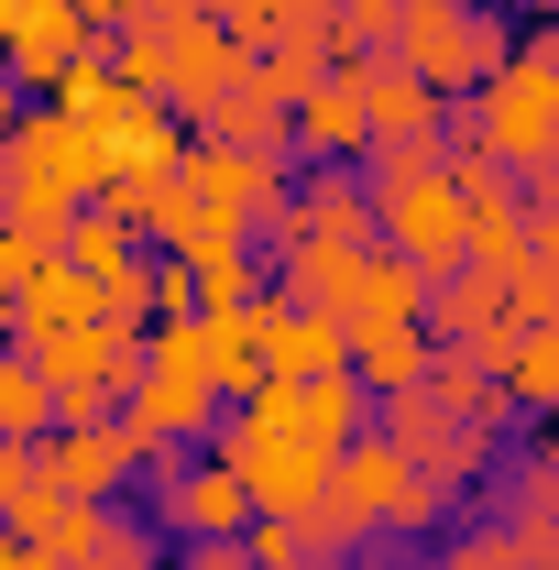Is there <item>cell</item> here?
Masks as SVG:
<instances>
[{
    "mask_svg": "<svg viewBox=\"0 0 559 570\" xmlns=\"http://www.w3.org/2000/svg\"><path fill=\"white\" fill-rule=\"evenodd\" d=\"M472 142H483L504 176H538L559 154V22H538V33L472 88Z\"/></svg>",
    "mask_w": 559,
    "mask_h": 570,
    "instance_id": "6da1fadb",
    "label": "cell"
},
{
    "mask_svg": "<svg viewBox=\"0 0 559 570\" xmlns=\"http://www.w3.org/2000/svg\"><path fill=\"white\" fill-rule=\"evenodd\" d=\"M384 56L418 77L428 99H472L516 45H504V11H483V0H406V22H395Z\"/></svg>",
    "mask_w": 559,
    "mask_h": 570,
    "instance_id": "7a4b0ae2",
    "label": "cell"
},
{
    "mask_svg": "<svg viewBox=\"0 0 559 570\" xmlns=\"http://www.w3.org/2000/svg\"><path fill=\"white\" fill-rule=\"evenodd\" d=\"M384 439H395V450L418 461L428 483H450V494L493 472V428H483V417H461V406H450V395H428V384L384 395Z\"/></svg>",
    "mask_w": 559,
    "mask_h": 570,
    "instance_id": "3957f363",
    "label": "cell"
},
{
    "mask_svg": "<svg viewBox=\"0 0 559 570\" xmlns=\"http://www.w3.org/2000/svg\"><path fill=\"white\" fill-rule=\"evenodd\" d=\"M176 187L198 198L209 219H231V230H264V219L285 209V154H231V142H187L176 154Z\"/></svg>",
    "mask_w": 559,
    "mask_h": 570,
    "instance_id": "277c9868",
    "label": "cell"
},
{
    "mask_svg": "<svg viewBox=\"0 0 559 570\" xmlns=\"http://www.w3.org/2000/svg\"><path fill=\"white\" fill-rule=\"evenodd\" d=\"M285 253H373V187L351 165H318L307 187H285V209L264 219Z\"/></svg>",
    "mask_w": 559,
    "mask_h": 570,
    "instance_id": "5b68a950",
    "label": "cell"
},
{
    "mask_svg": "<svg viewBox=\"0 0 559 570\" xmlns=\"http://www.w3.org/2000/svg\"><path fill=\"white\" fill-rule=\"evenodd\" d=\"M88 33H99V22H88L77 0H0V67H11V88L45 99L77 56H99Z\"/></svg>",
    "mask_w": 559,
    "mask_h": 570,
    "instance_id": "8992f818",
    "label": "cell"
},
{
    "mask_svg": "<svg viewBox=\"0 0 559 570\" xmlns=\"http://www.w3.org/2000/svg\"><path fill=\"white\" fill-rule=\"evenodd\" d=\"M242 67H253V56L219 33L209 11H187V22H154V88H143V99H165V110H209Z\"/></svg>",
    "mask_w": 559,
    "mask_h": 570,
    "instance_id": "52a82bcc",
    "label": "cell"
},
{
    "mask_svg": "<svg viewBox=\"0 0 559 570\" xmlns=\"http://www.w3.org/2000/svg\"><path fill=\"white\" fill-rule=\"evenodd\" d=\"M154 461L121 417H88V428H45V483L56 494H77V504H121L133 494V472Z\"/></svg>",
    "mask_w": 559,
    "mask_h": 570,
    "instance_id": "ba28073f",
    "label": "cell"
},
{
    "mask_svg": "<svg viewBox=\"0 0 559 570\" xmlns=\"http://www.w3.org/2000/svg\"><path fill=\"white\" fill-rule=\"evenodd\" d=\"M143 472L165 483V504H154V515H165L187 549H209V538H242V527H253V494H242V472H219V461H165V450H154Z\"/></svg>",
    "mask_w": 559,
    "mask_h": 570,
    "instance_id": "9c48e42d",
    "label": "cell"
},
{
    "mask_svg": "<svg viewBox=\"0 0 559 570\" xmlns=\"http://www.w3.org/2000/svg\"><path fill=\"white\" fill-rule=\"evenodd\" d=\"M121 428H133L143 450H198L219 428V384H198V373H133Z\"/></svg>",
    "mask_w": 559,
    "mask_h": 570,
    "instance_id": "30bf717a",
    "label": "cell"
},
{
    "mask_svg": "<svg viewBox=\"0 0 559 570\" xmlns=\"http://www.w3.org/2000/svg\"><path fill=\"white\" fill-rule=\"evenodd\" d=\"M253 307H264V384H318V373H351V330H341V318L285 307L275 285H264Z\"/></svg>",
    "mask_w": 559,
    "mask_h": 570,
    "instance_id": "8fae6325",
    "label": "cell"
},
{
    "mask_svg": "<svg viewBox=\"0 0 559 570\" xmlns=\"http://www.w3.org/2000/svg\"><path fill=\"white\" fill-rule=\"evenodd\" d=\"M285 154H307V165H362V154H373V121H362L351 67H330L296 110H285Z\"/></svg>",
    "mask_w": 559,
    "mask_h": 570,
    "instance_id": "7c38bea8",
    "label": "cell"
},
{
    "mask_svg": "<svg viewBox=\"0 0 559 570\" xmlns=\"http://www.w3.org/2000/svg\"><path fill=\"white\" fill-rule=\"evenodd\" d=\"M341 67H351V88H362V121H373V142H428V154H439V110H450V99H428V88L395 67V56H341Z\"/></svg>",
    "mask_w": 559,
    "mask_h": 570,
    "instance_id": "4fadbf2b",
    "label": "cell"
},
{
    "mask_svg": "<svg viewBox=\"0 0 559 570\" xmlns=\"http://www.w3.org/2000/svg\"><path fill=\"white\" fill-rule=\"evenodd\" d=\"M341 330H428V275L395 264L384 242L351 264V296H341Z\"/></svg>",
    "mask_w": 559,
    "mask_h": 570,
    "instance_id": "5bb4252c",
    "label": "cell"
},
{
    "mask_svg": "<svg viewBox=\"0 0 559 570\" xmlns=\"http://www.w3.org/2000/svg\"><path fill=\"white\" fill-rule=\"evenodd\" d=\"M493 330H516V307H504V275L461 264V275L428 285V341H439V352H472V341H493Z\"/></svg>",
    "mask_w": 559,
    "mask_h": 570,
    "instance_id": "9a60e30c",
    "label": "cell"
},
{
    "mask_svg": "<svg viewBox=\"0 0 559 570\" xmlns=\"http://www.w3.org/2000/svg\"><path fill=\"white\" fill-rule=\"evenodd\" d=\"M493 527H504L538 570H559V439H538V450H527V472L504 483V515H493Z\"/></svg>",
    "mask_w": 559,
    "mask_h": 570,
    "instance_id": "2e32d148",
    "label": "cell"
},
{
    "mask_svg": "<svg viewBox=\"0 0 559 570\" xmlns=\"http://www.w3.org/2000/svg\"><path fill=\"white\" fill-rule=\"evenodd\" d=\"M198 373L219 384V406H242L264 384V307H198Z\"/></svg>",
    "mask_w": 559,
    "mask_h": 570,
    "instance_id": "e0dca14e",
    "label": "cell"
},
{
    "mask_svg": "<svg viewBox=\"0 0 559 570\" xmlns=\"http://www.w3.org/2000/svg\"><path fill=\"white\" fill-rule=\"evenodd\" d=\"M187 121H198V142H231V154H285V99H275L253 67L231 77L209 110H187Z\"/></svg>",
    "mask_w": 559,
    "mask_h": 570,
    "instance_id": "ac0fdd59",
    "label": "cell"
},
{
    "mask_svg": "<svg viewBox=\"0 0 559 570\" xmlns=\"http://www.w3.org/2000/svg\"><path fill=\"white\" fill-rule=\"evenodd\" d=\"M88 318H99V285L77 275L67 253H56L45 275L11 285V341H56V330H88Z\"/></svg>",
    "mask_w": 559,
    "mask_h": 570,
    "instance_id": "d6986e66",
    "label": "cell"
},
{
    "mask_svg": "<svg viewBox=\"0 0 559 570\" xmlns=\"http://www.w3.org/2000/svg\"><path fill=\"white\" fill-rule=\"evenodd\" d=\"M133 99H143V88H133L121 67H110V56H77V67L56 77V88H45V110H67L77 132H110V121H121Z\"/></svg>",
    "mask_w": 559,
    "mask_h": 570,
    "instance_id": "ffe728a7",
    "label": "cell"
},
{
    "mask_svg": "<svg viewBox=\"0 0 559 570\" xmlns=\"http://www.w3.org/2000/svg\"><path fill=\"white\" fill-rule=\"evenodd\" d=\"M351 384L373 406L406 395V384H428V330H351Z\"/></svg>",
    "mask_w": 559,
    "mask_h": 570,
    "instance_id": "44dd1931",
    "label": "cell"
},
{
    "mask_svg": "<svg viewBox=\"0 0 559 570\" xmlns=\"http://www.w3.org/2000/svg\"><path fill=\"white\" fill-rule=\"evenodd\" d=\"M461 264H483V275H516V264H527V198H516V187L472 198V219H461Z\"/></svg>",
    "mask_w": 559,
    "mask_h": 570,
    "instance_id": "7402d4cb",
    "label": "cell"
},
{
    "mask_svg": "<svg viewBox=\"0 0 559 570\" xmlns=\"http://www.w3.org/2000/svg\"><path fill=\"white\" fill-rule=\"evenodd\" d=\"M99 154H110V176H165V165H176V110H165V99H133V110L99 132Z\"/></svg>",
    "mask_w": 559,
    "mask_h": 570,
    "instance_id": "603a6c76",
    "label": "cell"
},
{
    "mask_svg": "<svg viewBox=\"0 0 559 570\" xmlns=\"http://www.w3.org/2000/svg\"><path fill=\"white\" fill-rule=\"evenodd\" d=\"M67 264H77L88 285H121V275L143 264V230H133V219H110V209H77V219H67Z\"/></svg>",
    "mask_w": 559,
    "mask_h": 570,
    "instance_id": "cb8c5ba5",
    "label": "cell"
},
{
    "mask_svg": "<svg viewBox=\"0 0 559 570\" xmlns=\"http://www.w3.org/2000/svg\"><path fill=\"white\" fill-rule=\"evenodd\" d=\"M45 428H56L45 373H33V352H22V341H0V439H45Z\"/></svg>",
    "mask_w": 559,
    "mask_h": 570,
    "instance_id": "d4e9b609",
    "label": "cell"
},
{
    "mask_svg": "<svg viewBox=\"0 0 559 570\" xmlns=\"http://www.w3.org/2000/svg\"><path fill=\"white\" fill-rule=\"evenodd\" d=\"M253 77H264V88H275L285 110H296V99H307V88L330 77V33H275V45L253 56Z\"/></svg>",
    "mask_w": 559,
    "mask_h": 570,
    "instance_id": "484cf974",
    "label": "cell"
},
{
    "mask_svg": "<svg viewBox=\"0 0 559 570\" xmlns=\"http://www.w3.org/2000/svg\"><path fill=\"white\" fill-rule=\"evenodd\" d=\"M242 560L253 570H330V549L307 538V515H253L242 527Z\"/></svg>",
    "mask_w": 559,
    "mask_h": 570,
    "instance_id": "4316f807",
    "label": "cell"
},
{
    "mask_svg": "<svg viewBox=\"0 0 559 570\" xmlns=\"http://www.w3.org/2000/svg\"><path fill=\"white\" fill-rule=\"evenodd\" d=\"M406 0H330V56H384Z\"/></svg>",
    "mask_w": 559,
    "mask_h": 570,
    "instance_id": "83f0119b",
    "label": "cell"
},
{
    "mask_svg": "<svg viewBox=\"0 0 559 570\" xmlns=\"http://www.w3.org/2000/svg\"><path fill=\"white\" fill-rule=\"evenodd\" d=\"M56 253H67L56 230H33V219H0V296H11V285H22V275H45Z\"/></svg>",
    "mask_w": 559,
    "mask_h": 570,
    "instance_id": "f1b7e54d",
    "label": "cell"
},
{
    "mask_svg": "<svg viewBox=\"0 0 559 570\" xmlns=\"http://www.w3.org/2000/svg\"><path fill=\"white\" fill-rule=\"evenodd\" d=\"M264 296V275H253V242L242 253H219V264H198V307H253Z\"/></svg>",
    "mask_w": 559,
    "mask_h": 570,
    "instance_id": "f546056e",
    "label": "cell"
},
{
    "mask_svg": "<svg viewBox=\"0 0 559 570\" xmlns=\"http://www.w3.org/2000/svg\"><path fill=\"white\" fill-rule=\"evenodd\" d=\"M77 570H154V527H133V515L110 504V527H99V549H88Z\"/></svg>",
    "mask_w": 559,
    "mask_h": 570,
    "instance_id": "4dcf8cb0",
    "label": "cell"
},
{
    "mask_svg": "<svg viewBox=\"0 0 559 570\" xmlns=\"http://www.w3.org/2000/svg\"><path fill=\"white\" fill-rule=\"evenodd\" d=\"M33 483H45V439H0V527L33 504Z\"/></svg>",
    "mask_w": 559,
    "mask_h": 570,
    "instance_id": "1f68e13d",
    "label": "cell"
},
{
    "mask_svg": "<svg viewBox=\"0 0 559 570\" xmlns=\"http://www.w3.org/2000/svg\"><path fill=\"white\" fill-rule=\"evenodd\" d=\"M439 570H538V560H527L504 527H472V538H450V560H439Z\"/></svg>",
    "mask_w": 559,
    "mask_h": 570,
    "instance_id": "d6a6232c",
    "label": "cell"
},
{
    "mask_svg": "<svg viewBox=\"0 0 559 570\" xmlns=\"http://www.w3.org/2000/svg\"><path fill=\"white\" fill-rule=\"evenodd\" d=\"M527 264H559V198H527Z\"/></svg>",
    "mask_w": 559,
    "mask_h": 570,
    "instance_id": "836d02e7",
    "label": "cell"
},
{
    "mask_svg": "<svg viewBox=\"0 0 559 570\" xmlns=\"http://www.w3.org/2000/svg\"><path fill=\"white\" fill-rule=\"evenodd\" d=\"M187 570H253V560H242V538H209V549H187Z\"/></svg>",
    "mask_w": 559,
    "mask_h": 570,
    "instance_id": "e575fe53",
    "label": "cell"
},
{
    "mask_svg": "<svg viewBox=\"0 0 559 570\" xmlns=\"http://www.w3.org/2000/svg\"><path fill=\"white\" fill-rule=\"evenodd\" d=\"M88 22H143V0H77Z\"/></svg>",
    "mask_w": 559,
    "mask_h": 570,
    "instance_id": "d590c367",
    "label": "cell"
},
{
    "mask_svg": "<svg viewBox=\"0 0 559 570\" xmlns=\"http://www.w3.org/2000/svg\"><path fill=\"white\" fill-rule=\"evenodd\" d=\"M22 110H33V99H22V88H11V67H0V132H11V121H22Z\"/></svg>",
    "mask_w": 559,
    "mask_h": 570,
    "instance_id": "8d00e7d4",
    "label": "cell"
},
{
    "mask_svg": "<svg viewBox=\"0 0 559 570\" xmlns=\"http://www.w3.org/2000/svg\"><path fill=\"white\" fill-rule=\"evenodd\" d=\"M516 11H527V22H559V0H516Z\"/></svg>",
    "mask_w": 559,
    "mask_h": 570,
    "instance_id": "74e56055",
    "label": "cell"
},
{
    "mask_svg": "<svg viewBox=\"0 0 559 570\" xmlns=\"http://www.w3.org/2000/svg\"><path fill=\"white\" fill-rule=\"evenodd\" d=\"M11 198H22V187H11V165H0V219H11Z\"/></svg>",
    "mask_w": 559,
    "mask_h": 570,
    "instance_id": "f35d334b",
    "label": "cell"
},
{
    "mask_svg": "<svg viewBox=\"0 0 559 570\" xmlns=\"http://www.w3.org/2000/svg\"><path fill=\"white\" fill-rule=\"evenodd\" d=\"M0 341H11V296H0Z\"/></svg>",
    "mask_w": 559,
    "mask_h": 570,
    "instance_id": "ab89813d",
    "label": "cell"
},
{
    "mask_svg": "<svg viewBox=\"0 0 559 570\" xmlns=\"http://www.w3.org/2000/svg\"><path fill=\"white\" fill-rule=\"evenodd\" d=\"M33 570H56V560H33Z\"/></svg>",
    "mask_w": 559,
    "mask_h": 570,
    "instance_id": "60d3db41",
    "label": "cell"
}]
</instances>
